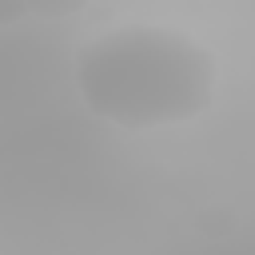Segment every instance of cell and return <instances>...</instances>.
<instances>
[{
  "label": "cell",
  "mask_w": 255,
  "mask_h": 255,
  "mask_svg": "<svg viewBox=\"0 0 255 255\" xmlns=\"http://www.w3.org/2000/svg\"><path fill=\"white\" fill-rule=\"evenodd\" d=\"M76 88L88 112L116 128H171L207 112L215 56L175 28L128 24L80 48Z\"/></svg>",
  "instance_id": "6da1fadb"
},
{
  "label": "cell",
  "mask_w": 255,
  "mask_h": 255,
  "mask_svg": "<svg viewBox=\"0 0 255 255\" xmlns=\"http://www.w3.org/2000/svg\"><path fill=\"white\" fill-rule=\"evenodd\" d=\"M84 8H88V0H28V12L44 16V20H64V16H76Z\"/></svg>",
  "instance_id": "7a4b0ae2"
},
{
  "label": "cell",
  "mask_w": 255,
  "mask_h": 255,
  "mask_svg": "<svg viewBox=\"0 0 255 255\" xmlns=\"http://www.w3.org/2000/svg\"><path fill=\"white\" fill-rule=\"evenodd\" d=\"M24 16H28V0H0V28L16 24Z\"/></svg>",
  "instance_id": "3957f363"
}]
</instances>
